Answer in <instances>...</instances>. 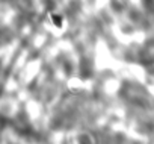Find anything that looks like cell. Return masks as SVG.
<instances>
[{
	"label": "cell",
	"mask_w": 154,
	"mask_h": 144,
	"mask_svg": "<svg viewBox=\"0 0 154 144\" xmlns=\"http://www.w3.org/2000/svg\"><path fill=\"white\" fill-rule=\"evenodd\" d=\"M79 141H80V144H92V139L89 138V135H80Z\"/></svg>",
	"instance_id": "1"
},
{
	"label": "cell",
	"mask_w": 154,
	"mask_h": 144,
	"mask_svg": "<svg viewBox=\"0 0 154 144\" xmlns=\"http://www.w3.org/2000/svg\"><path fill=\"white\" fill-rule=\"evenodd\" d=\"M53 21H54V24H56L57 27H60V26H62V17H60V15L54 14V15H53Z\"/></svg>",
	"instance_id": "2"
}]
</instances>
